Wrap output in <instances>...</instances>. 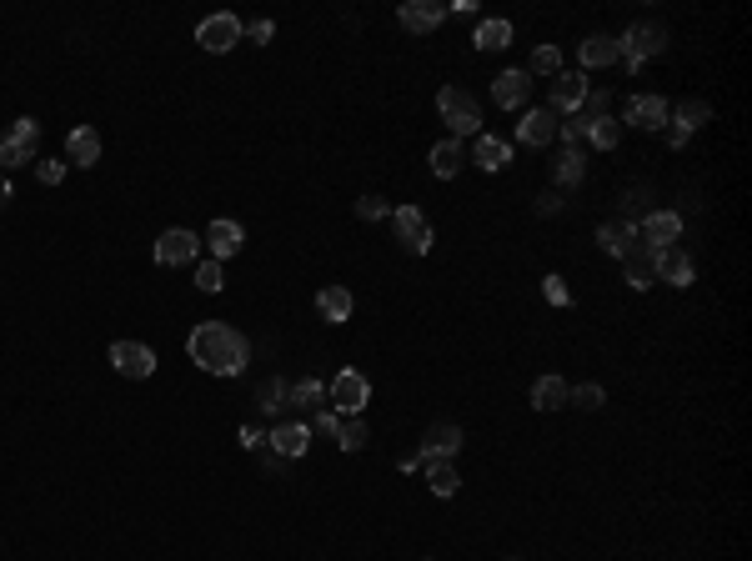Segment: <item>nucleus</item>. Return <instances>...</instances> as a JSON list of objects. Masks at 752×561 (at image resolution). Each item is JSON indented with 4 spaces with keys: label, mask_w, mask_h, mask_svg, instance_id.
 <instances>
[{
    "label": "nucleus",
    "mask_w": 752,
    "mask_h": 561,
    "mask_svg": "<svg viewBox=\"0 0 752 561\" xmlns=\"http://www.w3.org/2000/svg\"><path fill=\"white\" fill-rule=\"evenodd\" d=\"M587 121H592V116H582V111H577V116H557V136H562L567 146H577V141H587Z\"/></svg>",
    "instance_id": "nucleus-38"
},
{
    "label": "nucleus",
    "mask_w": 752,
    "mask_h": 561,
    "mask_svg": "<svg viewBox=\"0 0 752 561\" xmlns=\"http://www.w3.org/2000/svg\"><path fill=\"white\" fill-rule=\"evenodd\" d=\"M266 446H271V456H281V461H301L306 446H311V426H301V421L271 426V431H266Z\"/></svg>",
    "instance_id": "nucleus-15"
},
{
    "label": "nucleus",
    "mask_w": 752,
    "mask_h": 561,
    "mask_svg": "<svg viewBox=\"0 0 752 561\" xmlns=\"http://www.w3.org/2000/svg\"><path fill=\"white\" fill-rule=\"evenodd\" d=\"M186 351H191V361H196L201 371H211V376H241L246 361H251V341H246L236 326H226V321H201V326L186 336Z\"/></svg>",
    "instance_id": "nucleus-1"
},
{
    "label": "nucleus",
    "mask_w": 752,
    "mask_h": 561,
    "mask_svg": "<svg viewBox=\"0 0 752 561\" xmlns=\"http://www.w3.org/2000/svg\"><path fill=\"white\" fill-rule=\"evenodd\" d=\"M271 36H276V26H271V21H251V26H246V36H241V41H251V46H266V41H271Z\"/></svg>",
    "instance_id": "nucleus-45"
},
{
    "label": "nucleus",
    "mask_w": 752,
    "mask_h": 561,
    "mask_svg": "<svg viewBox=\"0 0 752 561\" xmlns=\"http://www.w3.org/2000/svg\"><path fill=\"white\" fill-rule=\"evenodd\" d=\"M557 206H562V196H557V191H542V196H537V211H542V216H552Z\"/></svg>",
    "instance_id": "nucleus-48"
},
{
    "label": "nucleus",
    "mask_w": 752,
    "mask_h": 561,
    "mask_svg": "<svg viewBox=\"0 0 752 561\" xmlns=\"http://www.w3.org/2000/svg\"><path fill=\"white\" fill-rule=\"evenodd\" d=\"M472 46L487 51V56H492V51H507V46H512V21H502V16L482 21V26L472 31Z\"/></svg>",
    "instance_id": "nucleus-26"
},
{
    "label": "nucleus",
    "mask_w": 752,
    "mask_h": 561,
    "mask_svg": "<svg viewBox=\"0 0 752 561\" xmlns=\"http://www.w3.org/2000/svg\"><path fill=\"white\" fill-rule=\"evenodd\" d=\"M597 246H602V256H617V261H627L642 241H637V221H607L602 231H597Z\"/></svg>",
    "instance_id": "nucleus-19"
},
{
    "label": "nucleus",
    "mask_w": 752,
    "mask_h": 561,
    "mask_svg": "<svg viewBox=\"0 0 752 561\" xmlns=\"http://www.w3.org/2000/svg\"><path fill=\"white\" fill-rule=\"evenodd\" d=\"M577 56H582V66H587V71H607V66H617V61H622V41H617V36H587Z\"/></svg>",
    "instance_id": "nucleus-21"
},
{
    "label": "nucleus",
    "mask_w": 752,
    "mask_h": 561,
    "mask_svg": "<svg viewBox=\"0 0 752 561\" xmlns=\"http://www.w3.org/2000/svg\"><path fill=\"white\" fill-rule=\"evenodd\" d=\"M517 141H522V146H532V151L552 146V141H557V116H552L547 106L522 111V121H517Z\"/></svg>",
    "instance_id": "nucleus-14"
},
{
    "label": "nucleus",
    "mask_w": 752,
    "mask_h": 561,
    "mask_svg": "<svg viewBox=\"0 0 752 561\" xmlns=\"http://www.w3.org/2000/svg\"><path fill=\"white\" fill-rule=\"evenodd\" d=\"M542 296H547L552 306H572V291H567L562 276H542Z\"/></svg>",
    "instance_id": "nucleus-42"
},
{
    "label": "nucleus",
    "mask_w": 752,
    "mask_h": 561,
    "mask_svg": "<svg viewBox=\"0 0 752 561\" xmlns=\"http://www.w3.org/2000/svg\"><path fill=\"white\" fill-rule=\"evenodd\" d=\"M256 406H261L266 416H276L281 406H291V386H286L281 376H271V381H261V391H256Z\"/></svg>",
    "instance_id": "nucleus-31"
},
{
    "label": "nucleus",
    "mask_w": 752,
    "mask_h": 561,
    "mask_svg": "<svg viewBox=\"0 0 752 561\" xmlns=\"http://www.w3.org/2000/svg\"><path fill=\"white\" fill-rule=\"evenodd\" d=\"M532 406L537 411H562L567 406V381L562 376H537L532 381Z\"/></svg>",
    "instance_id": "nucleus-27"
},
{
    "label": "nucleus",
    "mask_w": 752,
    "mask_h": 561,
    "mask_svg": "<svg viewBox=\"0 0 752 561\" xmlns=\"http://www.w3.org/2000/svg\"><path fill=\"white\" fill-rule=\"evenodd\" d=\"M667 121H672V106H667L662 96H632L617 126H632V131H662Z\"/></svg>",
    "instance_id": "nucleus-13"
},
{
    "label": "nucleus",
    "mask_w": 752,
    "mask_h": 561,
    "mask_svg": "<svg viewBox=\"0 0 752 561\" xmlns=\"http://www.w3.org/2000/svg\"><path fill=\"white\" fill-rule=\"evenodd\" d=\"M437 111H442V121H447V136H452V141H462V136H477V131H482V106H477L462 86H442V91H437Z\"/></svg>",
    "instance_id": "nucleus-2"
},
{
    "label": "nucleus",
    "mask_w": 752,
    "mask_h": 561,
    "mask_svg": "<svg viewBox=\"0 0 752 561\" xmlns=\"http://www.w3.org/2000/svg\"><path fill=\"white\" fill-rule=\"evenodd\" d=\"M111 366H116L126 381H146V376H156V351H151L146 341H116V346H111Z\"/></svg>",
    "instance_id": "nucleus-12"
},
{
    "label": "nucleus",
    "mask_w": 752,
    "mask_h": 561,
    "mask_svg": "<svg viewBox=\"0 0 752 561\" xmlns=\"http://www.w3.org/2000/svg\"><path fill=\"white\" fill-rule=\"evenodd\" d=\"M457 451H462V426H457V421H432V426L422 431V446H417L422 466H432V461H452Z\"/></svg>",
    "instance_id": "nucleus-10"
},
{
    "label": "nucleus",
    "mask_w": 752,
    "mask_h": 561,
    "mask_svg": "<svg viewBox=\"0 0 752 561\" xmlns=\"http://www.w3.org/2000/svg\"><path fill=\"white\" fill-rule=\"evenodd\" d=\"M151 256H156V266H191V261L201 256V236L186 231V226H171V231L156 236Z\"/></svg>",
    "instance_id": "nucleus-8"
},
{
    "label": "nucleus",
    "mask_w": 752,
    "mask_h": 561,
    "mask_svg": "<svg viewBox=\"0 0 752 561\" xmlns=\"http://www.w3.org/2000/svg\"><path fill=\"white\" fill-rule=\"evenodd\" d=\"M6 201H11V181H6V176H0V206H6Z\"/></svg>",
    "instance_id": "nucleus-49"
},
{
    "label": "nucleus",
    "mask_w": 752,
    "mask_h": 561,
    "mask_svg": "<svg viewBox=\"0 0 752 561\" xmlns=\"http://www.w3.org/2000/svg\"><path fill=\"white\" fill-rule=\"evenodd\" d=\"M672 121H677V126H687V131H697V126H707V121H712V106H707V101H682Z\"/></svg>",
    "instance_id": "nucleus-36"
},
{
    "label": "nucleus",
    "mask_w": 752,
    "mask_h": 561,
    "mask_svg": "<svg viewBox=\"0 0 752 561\" xmlns=\"http://www.w3.org/2000/svg\"><path fill=\"white\" fill-rule=\"evenodd\" d=\"M291 406L316 416V411L326 406V386H321V381H296V386H291Z\"/></svg>",
    "instance_id": "nucleus-33"
},
{
    "label": "nucleus",
    "mask_w": 752,
    "mask_h": 561,
    "mask_svg": "<svg viewBox=\"0 0 752 561\" xmlns=\"http://www.w3.org/2000/svg\"><path fill=\"white\" fill-rule=\"evenodd\" d=\"M402 26L412 31V36H432L442 21H447V6H442V0H402Z\"/></svg>",
    "instance_id": "nucleus-16"
},
{
    "label": "nucleus",
    "mask_w": 752,
    "mask_h": 561,
    "mask_svg": "<svg viewBox=\"0 0 752 561\" xmlns=\"http://www.w3.org/2000/svg\"><path fill=\"white\" fill-rule=\"evenodd\" d=\"M472 161H477L482 171H502V166L512 161V146H507V141H497V136H477Z\"/></svg>",
    "instance_id": "nucleus-28"
},
{
    "label": "nucleus",
    "mask_w": 752,
    "mask_h": 561,
    "mask_svg": "<svg viewBox=\"0 0 752 561\" xmlns=\"http://www.w3.org/2000/svg\"><path fill=\"white\" fill-rule=\"evenodd\" d=\"M311 431H316V436H336V431H341V416H336L331 406H321V411L311 416Z\"/></svg>",
    "instance_id": "nucleus-44"
},
{
    "label": "nucleus",
    "mask_w": 752,
    "mask_h": 561,
    "mask_svg": "<svg viewBox=\"0 0 752 561\" xmlns=\"http://www.w3.org/2000/svg\"><path fill=\"white\" fill-rule=\"evenodd\" d=\"M196 286H201L206 296H216V291L226 286V276H221V261H201V266H196Z\"/></svg>",
    "instance_id": "nucleus-39"
},
{
    "label": "nucleus",
    "mask_w": 752,
    "mask_h": 561,
    "mask_svg": "<svg viewBox=\"0 0 752 561\" xmlns=\"http://www.w3.org/2000/svg\"><path fill=\"white\" fill-rule=\"evenodd\" d=\"M101 161V131H91V126H76L71 136H66V166H96Z\"/></svg>",
    "instance_id": "nucleus-20"
},
{
    "label": "nucleus",
    "mask_w": 752,
    "mask_h": 561,
    "mask_svg": "<svg viewBox=\"0 0 752 561\" xmlns=\"http://www.w3.org/2000/svg\"><path fill=\"white\" fill-rule=\"evenodd\" d=\"M427 161H432V176H437V181H452V176L467 166V146L447 136V141H437V146H432V156H427Z\"/></svg>",
    "instance_id": "nucleus-23"
},
{
    "label": "nucleus",
    "mask_w": 752,
    "mask_h": 561,
    "mask_svg": "<svg viewBox=\"0 0 752 561\" xmlns=\"http://www.w3.org/2000/svg\"><path fill=\"white\" fill-rule=\"evenodd\" d=\"M637 241H642V251H672L677 241H682V216L677 211H652L642 226H637Z\"/></svg>",
    "instance_id": "nucleus-9"
},
{
    "label": "nucleus",
    "mask_w": 752,
    "mask_h": 561,
    "mask_svg": "<svg viewBox=\"0 0 752 561\" xmlns=\"http://www.w3.org/2000/svg\"><path fill=\"white\" fill-rule=\"evenodd\" d=\"M527 96H532V76H527V71H502V76L492 81V101H497L502 111H522Z\"/></svg>",
    "instance_id": "nucleus-18"
},
{
    "label": "nucleus",
    "mask_w": 752,
    "mask_h": 561,
    "mask_svg": "<svg viewBox=\"0 0 752 561\" xmlns=\"http://www.w3.org/2000/svg\"><path fill=\"white\" fill-rule=\"evenodd\" d=\"M392 231H397V241L412 251V256H427L432 251V221L417 211V206H392Z\"/></svg>",
    "instance_id": "nucleus-7"
},
{
    "label": "nucleus",
    "mask_w": 752,
    "mask_h": 561,
    "mask_svg": "<svg viewBox=\"0 0 752 561\" xmlns=\"http://www.w3.org/2000/svg\"><path fill=\"white\" fill-rule=\"evenodd\" d=\"M607 401V391L597 386V381H582V386H567V406H577V411H597Z\"/></svg>",
    "instance_id": "nucleus-35"
},
{
    "label": "nucleus",
    "mask_w": 752,
    "mask_h": 561,
    "mask_svg": "<svg viewBox=\"0 0 752 561\" xmlns=\"http://www.w3.org/2000/svg\"><path fill=\"white\" fill-rule=\"evenodd\" d=\"M662 136H667V146H672V151H682V146L692 141V131H687V126H677V121H667V126H662Z\"/></svg>",
    "instance_id": "nucleus-46"
},
{
    "label": "nucleus",
    "mask_w": 752,
    "mask_h": 561,
    "mask_svg": "<svg viewBox=\"0 0 752 561\" xmlns=\"http://www.w3.org/2000/svg\"><path fill=\"white\" fill-rule=\"evenodd\" d=\"M552 181H557L562 191H577V186L587 181V156H582L577 146H567V151L557 156V166H552Z\"/></svg>",
    "instance_id": "nucleus-25"
},
{
    "label": "nucleus",
    "mask_w": 752,
    "mask_h": 561,
    "mask_svg": "<svg viewBox=\"0 0 752 561\" xmlns=\"http://www.w3.org/2000/svg\"><path fill=\"white\" fill-rule=\"evenodd\" d=\"M527 71H532V76H557V71H562V51H557V46H537Z\"/></svg>",
    "instance_id": "nucleus-37"
},
{
    "label": "nucleus",
    "mask_w": 752,
    "mask_h": 561,
    "mask_svg": "<svg viewBox=\"0 0 752 561\" xmlns=\"http://www.w3.org/2000/svg\"><path fill=\"white\" fill-rule=\"evenodd\" d=\"M36 146H41V121L21 116L6 136H0V171H16V166H31L36 161Z\"/></svg>",
    "instance_id": "nucleus-4"
},
{
    "label": "nucleus",
    "mask_w": 752,
    "mask_h": 561,
    "mask_svg": "<svg viewBox=\"0 0 752 561\" xmlns=\"http://www.w3.org/2000/svg\"><path fill=\"white\" fill-rule=\"evenodd\" d=\"M622 281H627L632 291H647V286L657 281V271H652V251H642V246H637V251L622 261Z\"/></svg>",
    "instance_id": "nucleus-29"
},
{
    "label": "nucleus",
    "mask_w": 752,
    "mask_h": 561,
    "mask_svg": "<svg viewBox=\"0 0 752 561\" xmlns=\"http://www.w3.org/2000/svg\"><path fill=\"white\" fill-rule=\"evenodd\" d=\"M607 106H612V91L602 86H587V101H582V116H607Z\"/></svg>",
    "instance_id": "nucleus-41"
},
{
    "label": "nucleus",
    "mask_w": 752,
    "mask_h": 561,
    "mask_svg": "<svg viewBox=\"0 0 752 561\" xmlns=\"http://www.w3.org/2000/svg\"><path fill=\"white\" fill-rule=\"evenodd\" d=\"M246 246V231H241V221H211L206 226V251H211V261H231L236 251Z\"/></svg>",
    "instance_id": "nucleus-17"
},
{
    "label": "nucleus",
    "mask_w": 752,
    "mask_h": 561,
    "mask_svg": "<svg viewBox=\"0 0 752 561\" xmlns=\"http://www.w3.org/2000/svg\"><path fill=\"white\" fill-rule=\"evenodd\" d=\"M582 101H587V76H582V71H557V76H552L547 111H552V116H577Z\"/></svg>",
    "instance_id": "nucleus-11"
},
{
    "label": "nucleus",
    "mask_w": 752,
    "mask_h": 561,
    "mask_svg": "<svg viewBox=\"0 0 752 561\" xmlns=\"http://www.w3.org/2000/svg\"><path fill=\"white\" fill-rule=\"evenodd\" d=\"M236 441H241L246 451H256V446H266V431H261V426H241V431H236Z\"/></svg>",
    "instance_id": "nucleus-47"
},
{
    "label": "nucleus",
    "mask_w": 752,
    "mask_h": 561,
    "mask_svg": "<svg viewBox=\"0 0 752 561\" xmlns=\"http://www.w3.org/2000/svg\"><path fill=\"white\" fill-rule=\"evenodd\" d=\"M66 161H36V176H41V186H61L66 181Z\"/></svg>",
    "instance_id": "nucleus-43"
},
{
    "label": "nucleus",
    "mask_w": 752,
    "mask_h": 561,
    "mask_svg": "<svg viewBox=\"0 0 752 561\" xmlns=\"http://www.w3.org/2000/svg\"><path fill=\"white\" fill-rule=\"evenodd\" d=\"M326 401H331V411L336 416H361L366 411V401H371V381L361 376V371H336L331 376V386H326Z\"/></svg>",
    "instance_id": "nucleus-5"
},
{
    "label": "nucleus",
    "mask_w": 752,
    "mask_h": 561,
    "mask_svg": "<svg viewBox=\"0 0 752 561\" xmlns=\"http://www.w3.org/2000/svg\"><path fill=\"white\" fill-rule=\"evenodd\" d=\"M356 216H361V221H392V206H387L382 196H361V201H356Z\"/></svg>",
    "instance_id": "nucleus-40"
},
{
    "label": "nucleus",
    "mask_w": 752,
    "mask_h": 561,
    "mask_svg": "<svg viewBox=\"0 0 752 561\" xmlns=\"http://www.w3.org/2000/svg\"><path fill=\"white\" fill-rule=\"evenodd\" d=\"M351 291L346 286H321L316 291V311H321V321H331V326H341V321H351Z\"/></svg>",
    "instance_id": "nucleus-24"
},
{
    "label": "nucleus",
    "mask_w": 752,
    "mask_h": 561,
    "mask_svg": "<svg viewBox=\"0 0 752 561\" xmlns=\"http://www.w3.org/2000/svg\"><path fill=\"white\" fill-rule=\"evenodd\" d=\"M652 271H657V281L682 286V291H687V286H692V276H697V271H692V261H687L677 246H672V251H657V256H652Z\"/></svg>",
    "instance_id": "nucleus-22"
},
{
    "label": "nucleus",
    "mask_w": 752,
    "mask_h": 561,
    "mask_svg": "<svg viewBox=\"0 0 752 561\" xmlns=\"http://www.w3.org/2000/svg\"><path fill=\"white\" fill-rule=\"evenodd\" d=\"M371 441V431H366V421L361 416H341V431H336V446L341 451H361Z\"/></svg>",
    "instance_id": "nucleus-34"
},
{
    "label": "nucleus",
    "mask_w": 752,
    "mask_h": 561,
    "mask_svg": "<svg viewBox=\"0 0 752 561\" xmlns=\"http://www.w3.org/2000/svg\"><path fill=\"white\" fill-rule=\"evenodd\" d=\"M241 36H246V26H241V16H231V11H216V16H206V21L196 26V41H201V51H211V56H226Z\"/></svg>",
    "instance_id": "nucleus-6"
},
{
    "label": "nucleus",
    "mask_w": 752,
    "mask_h": 561,
    "mask_svg": "<svg viewBox=\"0 0 752 561\" xmlns=\"http://www.w3.org/2000/svg\"><path fill=\"white\" fill-rule=\"evenodd\" d=\"M427 486H432V496H457L462 491V471L452 461H432L427 466Z\"/></svg>",
    "instance_id": "nucleus-30"
},
{
    "label": "nucleus",
    "mask_w": 752,
    "mask_h": 561,
    "mask_svg": "<svg viewBox=\"0 0 752 561\" xmlns=\"http://www.w3.org/2000/svg\"><path fill=\"white\" fill-rule=\"evenodd\" d=\"M587 141H592L597 151H612V146L622 141V126H617L612 116H592V121H587Z\"/></svg>",
    "instance_id": "nucleus-32"
},
{
    "label": "nucleus",
    "mask_w": 752,
    "mask_h": 561,
    "mask_svg": "<svg viewBox=\"0 0 752 561\" xmlns=\"http://www.w3.org/2000/svg\"><path fill=\"white\" fill-rule=\"evenodd\" d=\"M617 41H622V66H627L632 76L667 51V31H662L657 21H637V26H627V36H617Z\"/></svg>",
    "instance_id": "nucleus-3"
}]
</instances>
